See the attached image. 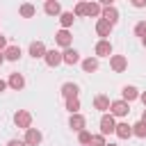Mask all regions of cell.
Masks as SVG:
<instances>
[{
    "mask_svg": "<svg viewBox=\"0 0 146 146\" xmlns=\"http://www.w3.org/2000/svg\"><path fill=\"white\" fill-rule=\"evenodd\" d=\"M62 62L68 64V66H73V64L80 62V52H78L75 48H64V52H62Z\"/></svg>",
    "mask_w": 146,
    "mask_h": 146,
    "instance_id": "cell-11",
    "label": "cell"
},
{
    "mask_svg": "<svg viewBox=\"0 0 146 146\" xmlns=\"http://www.w3.org/2000/svg\"><path fill=\"white\" fill-rule=\"evenodd\" d=\"M139 100H141V105L146 107V91H141V94H139Z\"/></svg>",
    "mask_w": 146,
    "mask_h": 146,
    "instance_id": "cell-35",
    "label": "cell"
},
{
    "mask_svg": "<svg viewBox=\"0 0 146 146\" xmlns=\"http://www.w3.org/2000/svg\"><path fill=\"white\" fill-rule=\"evenodd\" d=\"M100 18H105L107 23H112V25H116L119 23V9L112 5V7H103V11H100Z\"/></svg>",
    "mask_w": 146,
    "mask_h": 146,
    "instance_id": "cell-9",
    "label": "cell"
},
{
    "mask_svg": "<svg viewBox=\"0 0 146 146\" xmlns=\"http://www.w3.org/2000/svg\"><path fill=\"white\" fill-rule=\"evenodd\" d=\"M80 64H82V71L84 73H96L98 71V57H84Z\"/></svg>",
    "mask_w": 146,
    "mask_h": 146,
    "instance_id": "cell-21",
    "label": "cell"
},
{
    "mask_svg": "<svg viewBox=\"0 0 146 146\" xmlns=\"http://www.w3.org/2000/svg\"><path fill=\"white\" fill-rule=\"evenodd\" d=\"M84 5H87V0H84V2H78V5H75V9H73L75 18H78V16H84Z\"/></svg>",
    "mask_w": 146,
    "mask_h": 146,
    "instance_id": "cell-30",
    "label": "cell"
},
{
    "mask_svg": "<svg viewBox=\"0 0 146 146\" xmlns=\"http://www.w3.org/2000/svg\"><path fill=\"white\" fill-rule=\"evenodd\" d=\"M107 141H105V137L98 132V135H91V141H89V146H105Z\"/></svg>",
    "mask_w": 146,
    "mask_h": 146,
    "instance_id": "cell-28",
    "label": "cell"
},
{
    "mask_svg": "<svg viewBox=\"0 0 146 146\" xmlns=\"http://www.w3.org/2000/svg\"><path fill=\"white\" fill-rule=\"evenodd\" d=\"M135 34H137V36H146V21H139V23L135 25Z\"/></svg>",
    "mask_w": 146,
    "mask_h": 146,
    "instance_id": "cell-29",
    "label": "cell"
},
{
    "mask_svg": "<svg viewBox=\"0 0 146 146\" xmlns=\"http://www.w3.org/2000/svg\"><path fill=\"white\" fill-rule=\"evenodd\" d=\"M141 43H144V46H146V36H141Z\"/></svg>",
    "mask_w": 146,
    "mask_h": 146,
    "instance_id": "cell-39",
    "label": "cell"
},
{
    "mask_svg": "<svg viewBox=\"0 0 146 146\" xmlns=\"http://www.w3.org/2000/svg\"><path fill=\"white\" fill-rule=\"evenodd\" d=\"M78 94H80V87H78L75 82H64V84H62V96H64V100H66V98H78Z\"/></svg>",
    "mask_w": 146,
    "mask_h": 146,
    "instance_id": "cell-15",
    "label": "cell"
},
{
    "mask_svg": "<svg viewBox=\"0 0 146 146\" xmlns=\"http://www.w3.org/2000/svg\"><path fill=\"white\" fill-rule=\"evenodd\" d=\"M43 11H46L48 16H59V14H62V5H59V0H46Z\"/></svg>",
    "mask_w": 146,
    "mask_h": 146,
    "instance_id": "cell-20",
    "label": "cell"
},
{
    "mask_svg": "<svg viewBox=\"0 0 146 146\" xmlns=\"http://www.w3.org/2000/svg\"><path fill=\"white\" fill-rule=\"evenodd\" d=\"M7 87H11L14 91H21V89L25 87V78H23L21 73H11L9 80H7Z\"/></svg>",
    "mask_w": 146,
    "mask_h": 146,
    "instance_id": "cell-18",
    "label": "cell"
},
{
    "mask_svg": "<svg viewBox=\"0 0 146 146\" xmlns=\"http://www.w3.org/2000/svg\"><path fill=\"white\" fill-rule=\"evenodd\" d=\"M135 98H139V89H137V87H132V84H125V87L121 89V100L132 103Z\"/></svg>",
    "mask_w": 146,
    "mask_h": 146,
    "instance_id": "cell-16",
    "label": "cell"
},
{
    "mask_svg": "<svg viewBox=\"0 0 146 146\" xmlns=\"http://www.w3.org/2000/svg\"><path fill=\"white\" fill-rule=\"evenodd\" d=\"M78 141H80L82 146H89V141H91V132H89V130H80V132H78Z\"/></svg>",
    "mask_w": 146,
    "mask_h": 146,
    "instance_id": "cell-27",
    "label": "cell"
},
{
    "mask_svg": "<svg viewBox=\"0 0 146 146\" xmlns=\"http://www.w3.org/2000/svg\"><path fill=\"white\" fill-rule=\"evenodd\" d=\"M7 146H27V144H25L23 139H9V141H7Z\"/></svg>",
    "mask_w": 146,
    "mask_h": 146,
    "instance_id": "cell-32",
    "label": "cell"
},
{
    "mask_svg": "<svg viewBox=\"0 0 146 146\" xmlns=\"http://www.w3.org/2000/svg\"><path fill=\"white\" fill-rule=\"evenodd\" d=\"M18 14H21L23 18H32V16L36 14V7H34L32 2H23V5L18 7Z\"/></svg>",
    "mask_w": 146,
    "mask_h": 146,
    "instance_id": "cell-24",
    "label": "cell"
},
{
    "mask_svg": "<svg viewBox=\"0 0 146 146\" xmlns=\"http://www.w3.org/2000/svg\"><path fill=\"white\" fill-rule=\"evenodd\" d=\"M5 89H7V82H5V80H0V94H2Z\"/></svg>",
    "mask_w": 146,
    "mask_h": 146,
    "instance_id": "cell-36",
    "label": "cell"
},
{
    "mask_svg": "<svg viewBox=\"0 0 146 146\" xmlns=\"http://www.w3.org/2000/svg\"><path fill=\"white\" fill-rule=\"evenodd\" d=\"M14 123H16V128L27 130V128H32V114H30L27 110H18V112L14 114Z\"/></svg>",
    "mask_w": 146,
    "mask_h": 146,
    "instance_id": "cell-1",
    "label": "cell"
},
{
    "mask_svg": "<svg viewBox=\"0 0 146 146\" xmlns=\"http://www.w3.org/2000/svg\"><path fill=\"white\" fill-rule=\"evenodd\" d=\"M41 139H43V137H41V132H39L36 128H27V130H25L23 141H25L27 146H39V144H41Z\"/></svg>",
    "mask_w": 146,
    "mask_h": 146,
    "instance_id": "cell-5",
    "label": "cell"
},
{
    "mask_svg": "<svg viewBox=\"0 0 146 146\" xmlns=\"http://www.w3.org/2000/svg\"><path fill=\"white\" fill-rule=\"evenodd\" d=\"M43 62H46L50 68H55V66L64 64V62H62V52H59V50H46V57H43Z\"/></svg>",
    "mask_w": 146,
    "mask_h": 146,
    "instance_id": "cell-12",
    "label": "cell"
},
{
    "mask_svg": "<svg viewBox=\"0 0 146 146\" xmlns=\"http://www.w3.org/2000/svg\"><path fill=\"white\" fill-rule=\"evenodd\" d=\"M5 48H7V36L0 34V50H5Z\"/></svg>",
    "mask_w": 146,
    "mask_h": 146,
    "instance_id": "cell-34",
    "label": "cell"
},
{
    "mask_svg": "<svg viewBox=\"0 0 146 146\" xmlns=\"http://www.w3.org/2000/svg\"><path fill=\"white\" fill-rule=\"evenodd\" d=\"M100 11H103V7H100L98 2H87V5H84V16H89V18L100 16Z\"/></svg>",
    "mask_w": 146,
    "mask_h": 146,
    "instance_id": "cell-22",
    "label": "cell"
},
{
    "mask_svg": "<svg viewBox=\"0 0 146 146\" xmlns=\"http://www.w3.org/2000/svg\"><path fill=\"white\" fill-rule=\"evenodd\" d=\"M5 64V55H2V50H0V66Z\"/></svg>",
    "mask_w": 146,
    "mask_h": 146,
    "instance_id": "cell-38",
    "label": "cell"
},
{
    "mask_svg": "<svg viewBox=\"0 0 146 146\" xmlns=\"http://www.w3.org/2000/svg\"><path fill=\"white\" fill-rule=\"evenodd\" d=\"M66 110L71 114H78L80 112V98H66Z\"/></svg>",
    "mask_w": 146,
    "mask_h": 146,
    "instance_id": "cell-26",
    "label": "cell"
},
{
    "mask_svg": "<svg viewBox=\"0 0 146 146\" xmlns=\"http://www.w3.org/2000/svg\"><path fill=\"white\" fill-rule=\"evenodd\" d=\"M141 123H146V107H144V112H141Z\"/></svg>",
    "mask_w": 146,
    "mask_h": 146,
    "instance_id": "cell-37",
    "label": "cell"
},
{
    "mask_svg": "<svg viewBox=\"0 0 146 146\" xmlns=\"http://www.w3.org/2000/svg\"><path fill=\"white\" fill-rule=\"evenodd\" d=\"M132 135H135V137H139V139H146V123L137 121V123L132 125Z\"/></svg>",
    "mask_w": 146,
    "mask_h": 146,
    "instance_id": "cell-25",
    "label": "cell"
},
{
    "mask_svg": "<svg viewBox=\"0 0 146 146\" xmlns=\"http://www.w3.org/2000/svg\"><path fill=\"white\" fill-rule=\"evenodd\" d=\"M110 68L114 73H123L128 68V59L123 55H110Z\"/></svg>",
    "mask_w": 146,
    "mask_h": 146,
    "instance_id": "cell-4",
    "label": "cell"
},
{
    "mask_svg": "<svg viewBox=\"0 0 146 146\" xmlns=\"http://www.w3.org/2000/svg\"><path fill=\"white\" fill-rule=\"evenodd\" d=\"M130 5H132L135 9H144V7H146V0H130Z\"/></svg>",
    "mask_w": 146,
    "mask_h": 146,
    "instance_id": "cell-31",
    "label": "cell"
},
{
    "mask_svg": "<svg viewBox=\"0 0 146 146\" xmlns=\"http://www.w3.org/2000/svg\"><path fill=\"white\" fill-rule=\"evenodd\" d=\"M105 146H116V144H112V141H110V144H105Z\"/></svg>",
    "mask_w": 146,
    "mask_h": 146,
    "instance_id": "cell-40",
    "label": "cell"
},
{
    "mask_svg": "<svg viewBox=\"0 0 146 146\" xmlns=\"http://www.w3.org/2000/svg\"><path fill=\"white\" fill-rule=\"evenodd\" d=\"M114 2H116V0H98V5H100V7H112Z\"/></svg>",
    "mask_w": 146,
    "mask_h": 146,
    "instance_id": "cell-33",
    "label": "cell"
},
{
    "mask_svg": "<svg viewBox=\"0 0 146 146\" xmlns=\"http://www.w3.org/2000/svg\"><path fill=\"white\" fill-rule=\"evenodd\" d=\"M2 55H5V62H18L23 52H21L18 46H7V48L2 50Z\"/></svg>",
    "mask_w": 146,
    "mask_h": 146,
    "instance_id": "cell-17",
    "label": "cell"
},
{
    "mask_svg": "<svg viewBox=\"0 0 146 146\" xmlns=\"http://www.w3.org/2000/svg\"><path fill=\"white\" fill-rule=\"evenodd\" d=\"M114 128H116V119H114L112 114H107V112H105V114L100 116V135H103V137H107V135H112V132H114Z\"/></svg>",
    "mask_w": 146,
    "mask_h": 146,
    "instance_id": "cell-2",
    "label": "cell"
},
{
    "mask_svg": "<svg viewBox=\"0 0 146 146\" xmlns=\"http://www.w3.org/2000/svg\"><path fill=\"white\" fill-rule=\"evenodd\" d=\"M94 52H96V57H110V55H112V43H110L107 39H100V41L96 43Z\"/></svg>",
    "mask_w": 146,
    "mask_h": 146,
    "instance_id": "cell-10",
    "label": "cell"
},
{
    "mask_svg": "<svg viewBox=\"0 0 146 146\" xmlns=\"http://www.w3.org/2000/svg\"><path fill=\"white\" fill-rule=\"evenodd\" d=\"M27 50H30V55H32L34 59H43V57H46V50H48V48H46V43H43V41H32Z\"/></svg>",
    "mask_w": 146,
    "mask_h": 146,
    "instance_id": "cell-7",
    "label": "cell"
},
{
    "mask_svg": "<svg viewBox=\"0 0 146 146\" xmlns=\"http://www.w3.org/2000/svg\"><path fill=\"white\" fill-rule=\"evenodd\" d=\"M110 114L112 116H125V114H130V103H125V100H112L110 103Z\"/></svg>",
    "mask_w": 146,
    "mask_h": 146,
    "instance_id": "cell-3",
    "label": "cell"
},
{
    "mask_svg": "<svg viewBox=\"0 0 146 146\" xmlns=\"http://www.w3.org/2000/svg\"><path fill=\"white\" fill-rule=\"evenodd\" d=\"M78 2H84V0H78Z\"/></svg>",
    "mask_w": 146,
    "mask_h": 146,
    "instance_id": "cell-41",
    "label": "cell"
},
{
    "mask_svg": "<svg viewBox=\"0 0 146 146\" xmlns=\"http://www.w3.org/2000/svg\"><path fill=\"white\" fill-rule=\"evenodd\" d=\"M114 135H116L119 139H130V137H132V125H130V123H125V121H121V123H116Z\"/></svg>",
    "mask_w": 146,
    "mask_h": 146,
    "instance_id": "cell-13",
    "label": "cell"
},
{
    "mask_svg": "<svg viewBox=\"0 0 146 146\" xmlns=\"http://www.w3.org/2000/svg\"><path fill=\"white\" fill-rule=\"evenodd\" d=\"M112 30H114V25H112V23H107L105 18H98V21H96V34H98V36L107 39V36L112 34Z\"/></svg>",
    "mask_w": 146,
    "mask_h": 146,
    "instance_id": "cell-6",
    "label": "cell"
},
{
    "mask_svg": "<svg viewBox=\"0 0 146 146\" xmlns=\"http://www.w3.org/2000/svg\"><path fill=\"white\" fill-rule=\"evenodd\" d=\"M73 21H75V14H73V11H62V14H59V25H62V30H68V27L73 25Z\"/></svg>",
    "mask_w": 146,
    "mask_h": 146,
    "instance_id": "cell-23",
    "label": "cell"
},
{
    "mask_svg": "<svg viewBox=\"0 0 146 146\" xmlns=\"http://www.w3.org/2000/svg\"><path fill=\"white\" fill-rule=\"evenodd\" d=\"M68 128L75 130V132H80V130L87 128V119H84L80 112H78V114H71V119H68Z\"/></svg>",
    "mask_w": 146,
    "mask_h": 146,
    "instance_id": "cell-8",
    "label": "cell"
},
{
    "mask_svg": "<svg viewBox=\"0 0 146 146\" xmlns=\"http://www.w3.org/2000/svg\"><path fill=\"white\" fill-rule=\"evenodd\" d=\"M110 98L105 96V94H98L96 98H94V110H98V112H107L110 110Z\"/></svg>",
    "mask_w": 146,
    "mask_h": 146,
    "instance_id": "cell-19",
    "label": "cell"
},
{
    "mask_svg": "<svg viewBox=\"0 0 146 146\" xmlns=\"http://www.w3.org/2000/svg\"><path fill=\"white\" fill-rule=\"evenodd\" d=\"M71 41H73V36H71L68 30H59V32L55 34V43L62 46V48H71Z\"/></svg>",
    "mask_w": 146,
    "mask_h": 146,
    "instance_id": "cell-14",
    "label": "cell"
}]
</instances>
